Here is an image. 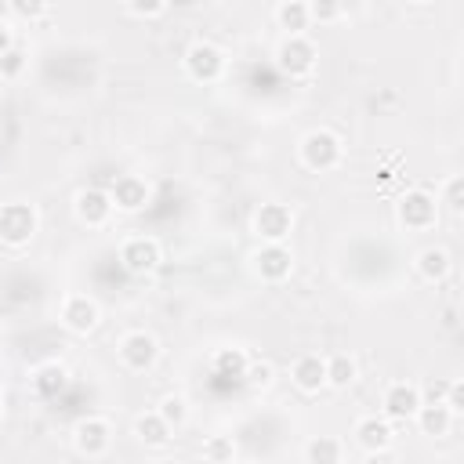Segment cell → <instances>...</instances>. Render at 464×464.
Wrapping results in <instances>:
<instances>
[{
    "instance_id": "obj_4",
    "label": "cell",
    "mask_w": 464,
    "mask_h": 464,
    "mask_svg": "<svg viewBox=\"0 0 464 464\" xmlns=\"http://www.w3.org/2000/svg\"><path fill=\"white\" fill-rule=\"evenodd\" d=\"M185 70H189V77H192V80L210 84V80H218V77H221V70H225V55H221L214 44L196 41V44L185 51Z\"/></svg>"
},
{
    "instance_id": "obj_1",
    "label": "cell",
    "mask_w": 464,
    "mask_h": 464,
    "mask_svg": "<svg viewBox=\"0 0 464 464\" xmlns=\"http://www.w3.org/2000/svg\"><path fill=\"white\" fill-rule=\"evenodd\" d=\"M37 232V210L30 203H8L0 207V240L8 247H23Z\"/></svg>"
},
{
    "instance_id": "obj_10",
    "label": "cell",
    "mask_w": 464,
    "mask_h": 464,
    "mask_svg": "<svg viewBox=\"0 0 464 464\" xmlns=\"http://www.w3.org/2000/svg\"><path fill=\"white\" fill-rule=\"evenodd\" d=\"M399 218H403L406 228H428L435 221V200L428 192L413 189V192H406L399 200Z\"/></svg>"
},
{
    "instance_id": "obj_8",
    "label": "cell",
    "mask_w": 464,
    "mask_h": 464,
    "mask_svg": "<svg viewBox=\"0 0 464 464\" xmlns=\"http://www.w3.org/2000/svg\"><path fill=\"white\" fill-rule=\"evenodd\" d=\"M280 66H283L291 77H305V73H312V66H316V48H312L305 37H287V41L280 44Z\"/></svg>"
},
{
    "instance_id": "obj_37",
    "label": "cell",
    "mask_w": 464,
    "mask_h": 464,
    "mask_svg": "<svg viewBox=\"0 0 464 464\" xmlns=\"http://www.w3.org/2000/svg\"><path fill=\"white\" fill-rule=\"evenodd\" d=\"M0 410H5V406H0Z\"/></svg>"
},
{
    "instance_id": "obj_22",
    "label": "cell",
    "mask_w": 464,
    "mask_h": 464,
    "mask_svg": "<svg viewBox=\"0 0 464 464\" xmlns=\"http://www.w3.org/2000/svg\"><path fill=\"white\" fill-rule=\"evenodd\" d=\"M309 464H341V442L330 435H320L309 442Z\"/></svg>"
},
{
    "instance_id": "obj_18",
    "label": "cell",
    "mask_w": 464,
    "mask_h": 464,
    "mask_svg": "<svg viewBox=\"0 0 464 464\" xmlns=\"http://www.w3.org/2000/svg\"><path fill=\"white\" fill-rule=\"evenodd\" d=\"M417 424H421L424 435H446L450 424H453V413L446 406H439V403H424L417 410Z\"/></svg>"
},
{
    "instance_id": "obj_14",
    "label": "cell",
    "mask_w": 464,
    "mask_h": 464,
    "mask_svg": "<svg viewBox=\"0 0 464 464\" xmlns=\"http://www.w3.org/2000/svg\"><path fill=\"white\" fill-rule=\"evenodd\" d=\"M77 446H80V453H88V457L106 453V450H109V424H106L102 417L80 421V424H77Z\"/></svg>"
},
{
    "instance_id": "obj_34",
    "label": "cell",
    "mask_w": 464,
    "mask_h": 464,
    "mask_svg": "<svg viewBox=\"0 0 464 464\" xmlns=\"http://www.w3.org/2000/svg\"><path fill=\"white\" fill-rule=\"evenodd\" d=\"M446 388H450V381H435V385H428V392H424L421 399H428V403H442Z\"/></svg>"
},
{
    "instance_id": "obj_36",
    "label": "cell",
    "mask_w": 464,
    "mask_h": 464,
    "mask_svg": "<svg viewBox=\"0 0 464 464\" xmlns=\"http://www.w3.org/2000/svg\"><path fill=\"white\" fill-rule=\"evenodd\" d=\"M156 464H174V460H156Z\"/></svg>"
},
{
    "instance_id": "obj_11",
    "label": "cell",
    "mask_w": 464,
    "mask_h": 464,
    "mask_svg": "<svg viewBox=\"0 0 464 464\" xmlns=\"http://www.w3.org/2000/svg\"><path fill=\"white\" fill-rule=\"evenodd\" d=\"M255 265H258L262 280H273V283H280V280H287V276H291V269H294V258H291V251H287L283 244H265V247L258 251Z\"/></svg>"
},
{
    "instance_id": "obj_19",
    "label": "cell",
    "mask_w": 464,
    "mask_h": 464,
    "mask_svg": "<svg viewBox=\"0 0 464 464\" xmlns=\"http://www.w3.org/2000/svg\"><path fill=\"white\" fill-rule=\"evenodd\" d=\"M135 435L145 442V446H163L171 439V424L160 417V413H142L135 421Z\"/></svg>"
},
{
    "instance_id": "obj_21",
    "label": "cell",
    "mask_w": 464,
    "mask_h": 464,
    "mask_svg": "<svg viewBox=\"0 0 464 464\" xmlns=\"http://www.w3.org/2000/svg\"><path fill=\"white\" fill-rule=\"evenodd\" d=\"M276 19L283 30H291V37H302V30H309V5H302V0H287V5L276 8Z\"/></svg>"
},
{
    "instance_id": "obj_33",
    "label": "cell",
    "mask_w": 464,
    "mask_h": 464,
    "mask_svg": "<svg viewBox=\"0 0 464 464\" xmlns=\"http://www.w3.org/2000/svg\"><path fill=\"white\" fill-rule=\"evenodd\" d=\"M163 12H167V5H127V15H138V19H156Z\"/></svg>"
},
{
    "instance_id": "obj_32",
    "label": "cell",
    "mask_w": 464,
    "mask_h": 464,
    "mask_svg": "<svg viewBox=\"0 0 464 464\" xmlns=\"http://www.w3.org/2000/svg\"><path fill=\"white\" fill-rule=\"evenodd\" d=\"M23 70V51L19 48H12L5 59H0V73H5V77H15Z\"/></svg>"
},
{
    "instance_id": "obj_26",
    "label": "cell",
    "mask_w": 464,
    "mask_h": 464,
    "mask_svg": "<svg viewBox=\"0 0 464 464\" xmlns=\"http://www.w3.org/2000/svg\"><path fill=\"white\" fill-rule=\"evenodd\" d=\"M55 385H59V388L66 385V370H62V367H44V370L37 374V388H41L44 395H51Z\"/></svg>"
},
{
    "instance_id": "obj_16",
    "label": "cell",
    "mask_w": 464,
    "mask_h": 464,
    "mask_svg": "<svg viewBox=\"0 0 464 464\" xmlns=\"http://www.w3.org/2000/svg\"><path fill=\"white\" fill-rule=\"evenodd\" d=\"M291 377H294V385H298L302 392H320V388L327 385V359H320V356H302V359L294 363Z\"/></svg>"
},
{
    "instance_id": "obj_2",
    "label": "cell",
    "mask_w": 464,
    "mask_h": 464,
    "mask_svg": "<svg viewBox=\"0 0 464 464\" xmlns=\"http://www.w3.org/2000/svg\"><path fill=\"white\" fill-rule=\"evenodd\" d=\"M302 160L312 171H330L341 160V138L330 131H309L302 138Z\"/></svg>"
},
{
    "instance_id": "obj_28",
    "label": "cell",
    "mask_w": 464,
    "mask_h": 464,
    "mask_svg": "<svg viewBox=\"0 0 464 464\" xmlns=\"http://www.w3.org/2000/svg\"><path fill=\"white\" fill-rule=\"evenodd\" d=\"M244 381L251 388H265V385H273V367L269 363H251L247 374H244Z\"/></svg>"
},
{
    "instance_id": "obj_9",
    "label": "cell",
    "mask_w": 464,
    "mask_h": 464,
    "mask_svg": "<svg viewBox=\"0 0 464 464\" xmlns=\"http://www.w3.org/2000/svg\"><path fill=\"white\" fill-rule=\"evenodd\" d=\"M109 200H113V207H116V210L135 214V210H142V207H145V200H149V185H145L142 178H135V174H124V178H116V181H113Z\"/></svg>"
},
{
    "instance_id": "obj_25",
    "label": "cell",
    "mask_w": 464,
    "mask_h": 464,
    "mask_svg": "<svg viewBox=\"0 0 464 464\" xmlns=\"http://www.w3.org/2000/svg\"><path fill=\"white\" fill-rule=\"evenodd\" d=\"M156 413H160V417H163L171 428H178V424L185 421V413H189V410H185V399H178V395H167V399L160 403V410H156Z\"/></svg>"
},
{
    "instance_id": "obj_35",
    "label": "cell",
    "mask_w": 464,
    "mask_h": 464,
    "mask_svg": "<svg viewBox=\"0 0 464 464\" xmlns=\"http://www.w3.org/2000/svg\"><path fill=\"white\" fill-rule=\"evenodd\" d=\"M12 48H15L12 44V30H8V23H0V59H5Z\"/></svg>"
},
{
    "instance_id": "obj_3",
    "label": "cell",
    "mask_w": 464,
    "mask_h": 464,
    "mask_svg": "<svg viewBox=\"0 0 464 464\" xmlns=\"http://www.w3.org/2000/svg\"><path fill=\"white\" fill-rule=\"evenodd\" d=\"M294 228V214L287 203H265L255 218V232L265 240V244H283Z\"/></svg>"
},
{
    "instance_id": "obj_30",
    "label": "cell",
    "mask_w": 464,
    "mask_h": 464,
    "mask_svg": "<svg viewBox=\"0 0 464 464\" xmlns=\"http://www.w3.org/2000/svg\"><path fill=\"white\" fill-rule=\"evenodd\" d=\"M12 15L41 19V15H48V5H41V0H15V5H12Z\"/></svg>"
},
{
    "instance_id": "obj_5",
    "label": "cell",
    "mask_w": 464,
    "mask_h": 464,
    "mask_svg": "<svg viewBox=\"0 0 464 464\" xmlns=\"http://www.w3.org/2000/svg\"><path fill=\"white\" fill-rule=\"evenodd\" d=\"M421 406H424L421 388L410 381H399L385 392V421H410V417H417Z\"/></svg>"
},
{
    "instance_id": "obj_31",
    "label": "cell",
    "mask_w": 464,
    "mask_h": 464,
    "mask_svg": "<svg viewBox=\"0 0 464 464\" xmlns=\"http://www.w3.org/2000/svg\"><path fill=\"white\" fill-rule=\"evenodd\" d=\"M460 192H464V181H460V178H450V181H446V207H450L453 214H460V207H464Z\"/></svg>"
},
{
    "instance_id": "obj_6",
    "label": "cell",
    "mask_w": 464,
    "mask_h": 464,
    "mask_svg": "<svg viewBox=\"0 0 464 464\" xmlns=\"http://www.w3.org/2000/svg\"><path fill=\"white\" fill-rule=\"evenodd\" d=\"M120 265L135 276H145L160 265V244L156 240H145V237H135L120 247Z\"/></svg>"
},
{
    "instance_id": "obj_12",
    "label": "cell",
    "mask_w": 464,
    "mask_h": 464,
    "mask_svg": "<svg viewBox=\"0 0 464 464\" xmlns=\"http://www.w3.org/2000/svg\"><path fill=\"white\" fill-rule=\"evenodd\" d=\"M356 439H359V446H363L367 453H381V450L392 446L395 432H392V424H388L385 417H363V421L356 424Z\"/></svg>"
},
{
    "instance_id": "obj_15",
    "label": "cell",
    "mask_w": 464,
    "mask_h": 464,
    "mask_svg": "<svg viewBox=\"0 0 464 464\" xmlns=\"http://www.w3.org/2000/svg\"><path fill=\"white\" fill-rule=\"evenodd\" d=\"M77 214H80V221H88V225H102V221L113 214L109 192H106V189H84V192L77 196Z\"/></svg>"
},
{
    "instance_id": "obj_20",
    "label": "cell",
    "mask_w": 464,
    "mask_h": 464,
    "mask_svg": "<svg viewBox=\"0 0 464 464\" xmlns=\"http://www.w3.org/2000/svg\"><path fill=\"white\" fill-rule=\"evenodd\" d=\"M247 367H251V359H247L244 348H221V352L214 356V374H218V377H244Z\"/></svg>"
},
{
    "instance_id": "obj_29",
    "label": "cell",
    "mask_w": 464,
    "mask_h": 464,
    "mask_svg": "<svg viewBox=\"0 0 464 464\" xmlns=\"http://www.w3.org/2000/svg\"><path fill=\"white\" fill-rule=\"evenodd\" d=\"M439 406H446L453 417L464 410V385L460 381H450V388H446V395H442V403Z\"/></svg>"
},
{
    "instance_id": "obj_23",
    "label": "cell",
    "mask_w": 464,
    "mask_h": 464,
    "mask_svg": "<svg viewBox=\"0 0 464 464\" xmlns=\"http://www.w3.org/2000/svg\"><path fill=\"white\" fill-rule=\"evenodd\" d=\"M356 381V363L348 359V356H334V359H327V385H334V388H348Z\"/></svg>"
},
{
    "instance_id": "obj_17",
    "label": "cell",
    "mask_w": 464,
    "mask_h": 464,
    "mask_svg": "<svg viewBox=\"0 0 464 464\" xmlns=\"http://www.w3.org/2000/svg\"><path fill=\"white\" fill-rule=\"evenodd\" d=\"M417 273H421L428 283L446 280V273H450V255H446L442 247H424V251L417 255Z\"/></svg>"
},
{
    "instance_id": "obj_7",
    "label": "cell",
    "mask_w": 464,
    "mask_h": 464,
    "mask_svg": "<svg viewBox=\"0 0 464 464\" xmlns=\"http://www.w3.org/2000/svg\"><path fill=\"white\" fill-rule=\"evenodd\" d=\"M156 356H160V348H156V338H149V334H127L120 341V359H124L127 370L142 374V370H149L156 363Z\"/></svg>"
},
{
    "instance_id": "obj_24",
    "label": "cell",
    "mask_w": 464,
    "mask_h": 464,
    "mask_svg": "<svg viewBox=\"0 0 464 464\" xmlns=\"http://www.w3.org/2000/svg\"><path fill=\"white\" fill-rule=\"evenodd\" d=\"M203 457H207L210 464H232V439L210 435V439L203 442Z\"/></svg>"
},
{
    "instance_id": "obj_13",
    "label": "cell",
    "mask_w": 464,
    "mask_h": 464,
    "mask_svg": "<svg viewBox=\"0 0 464 464\" xmlns=\"http://www.w3.org/2000/svg\"><path fill=\"white\" fill-rule=\"evenodd\" d=\"M62 323L73 330V334H88L98 327V305L91 298H70L62 305Z\"/></svg>"
},
{
    "instance_id": "obj_27",
    "label": "cell",
    "mask_w": 464,
    "mask_h": 464,
    "mask_svg": "<svg viewBox=\"0 0 464 464\" xmlns=\"http://www.w3.org/2000/svg\"><path fill=\"white\" fill-rule=\"evenodd\" d=\"M338 15H341V5H330V0H316V5H309L312 23H334Z\"/></svg>"
}]
</instances>
